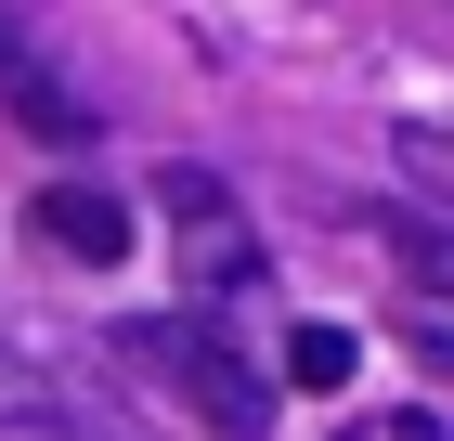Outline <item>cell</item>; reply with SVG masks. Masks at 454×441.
<instances>
[{
  "label": "cell",
  "instance_id": "1",
  "mask_svg": "<svg viewBox=\"0 0 454 441\" xmlns=\"http://www.w3.org/2000/svg\"><path fill=\"white\" fill-rule=\"evenodd\" d=\"M117 350L169 376L182 415H195L208 441H273V390H260V364H247L234 338H208V325H130Z\"/></svg>",
  "mask_w": 454,
  "mask_h": 441
},
{
  "label": "cell",
  "instance_id": "2",
  "mask_svg": "<svg viewBox=\"0 0 454 441\" xmlns=\"http://www.w3.org/2000/svg\"><path fill=\"white\" fill-rule=\"evenodd\" d=\"M156 208H169V247H182V286H195V311H234L260 299V234H247V208L221 169H156Z\"/></svg>",
  "mask_w": 454,
  "mask_h": 441
},
{
  "label": "cell",
  "instance_id": "3",
  "mask_svg": "<svg viewBox=\"0 0 454 441\" xmlns=\"http://www.w3.org/2000/svg\"><path fill=\"white\" fill-rule=\"evenodd\" d=\"M39 247H66V260H91V272H117L130 260V208L105 195V182H39Z\"/></svg>",
  "mask_w": 454,
  "mask_h": 441
},
{
  "label": "cell",
  "instance_id": "4",
  "mask_svg": "<svg viewBox=\"0 0 454 441\" xmlns=\"http://www.w3.org/2000/svg\"><path fill=\"white\" fill-rule=\"evenodd\" d=\"M0 104H13V117H27L39 143H91V104H78L66 78L39 66V52H27V39H13V27H0Z\"/></svg>",
  "mask_w": 454,
  "mask_h": 441
},
{
  "label": "cell",
  "instance_id": "5",
  "mask_svg": "<svg viewBox=\"0 0 454 441\" xmlns=\"http://www.w3.org/2000/svg\"><path fill=\"white\" fill-rule=\"evenodd\" d=\"M350 364H364L350 325H299V338H286V376H299V390H350Z\"/></svg>",
  "mask_w": 454,
  "mask_h": 441
},
{
  "label": "cell",
  "instance_id": "6",
  "mask_svg": "<svg viewBox=\"0 0 454 441\" xmlns=\"http://www.w3.org/2000/svg\"><path fill=\"white\" fill-rule=\"evenodd\" d=\"M389 247H403L416 272H442V286H454V221H428V208H389Z\"/></svg>",
  "mask_w": 454,
  "mask_h": 441
},
{
  "label": "cell",
  "instance_id": "7",
  "mask_svg": "<svg viewBox=\"0 0 454 441\" xmlns=\"http://www.w3.org/2000/svg\"><path fill=\"white\" fill-rule=\"evenodd\" d=\"M350 441H454L442 415H377V429H350Z\"/></svg>",
  "mask_w": 454,
  "mask_h": 441
},
{
  "label": "cell",
  "instance_id": "8",
  "mask_svg": "<svg viewBox=\"0 0 454 441\" xmlns=\"http://www.w3.org/2000/svg\"><path fill=\"white\" fill-rule=\"evenodd\" d=\"M416 350H428V364H442V376H454V338H442V325H416Z\"/></svg>",
  "mask_w": 454,
  "mask_h": 441
}]
</instances>
